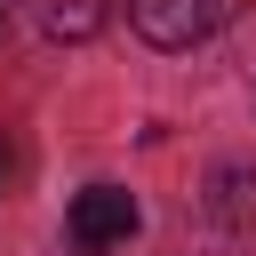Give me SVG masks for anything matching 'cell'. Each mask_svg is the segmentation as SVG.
<instances>
[{
    "instance_id": "3",
    "label": "cell",
    "mask_w": 256,
    "mask_h": 256,
    "mask_svg": "<svg viewBox=\"0 0 256 256\" xmlns=\"http://www.w3.org/2000/svg\"><path fill=\"white\" fill-rule=\"evenodd\" d=\"M40 24H48L56 40H88V32L104 24V0H48V8H40Z\"/></svg>"
},
{
    "instance_id": "1",
    "label": "cell",
    "mask_w": 256,
    "mask_h": 256,
    "mask_svg": "<svg viewBox=\"0 0 256 256\" xmlns=\"http://www.w3.org/2000/svg\"><path fill=\"white\" fill-rule=\"evenodd\" d=\"M232 8H240V0H128V24H136L152 48H192V40H208Z\"/></svg>"
},
{
    "instance_id": "2",
    "label": "cell",
    "mask_w": 256,
    "mask_h": 256,
    "mask_svg": "<svg viewBox=\"0 0 256 256\" xmlns=\"http://www.w3.org/2000/svg\"><path fill=\"white\" fill-rule=\"evenodd\" d=\"M136 232V200L120 192V184H88L80 200H72V240L96 256V248H112V240H128Z\"/></svg>"
}]
</instances>
